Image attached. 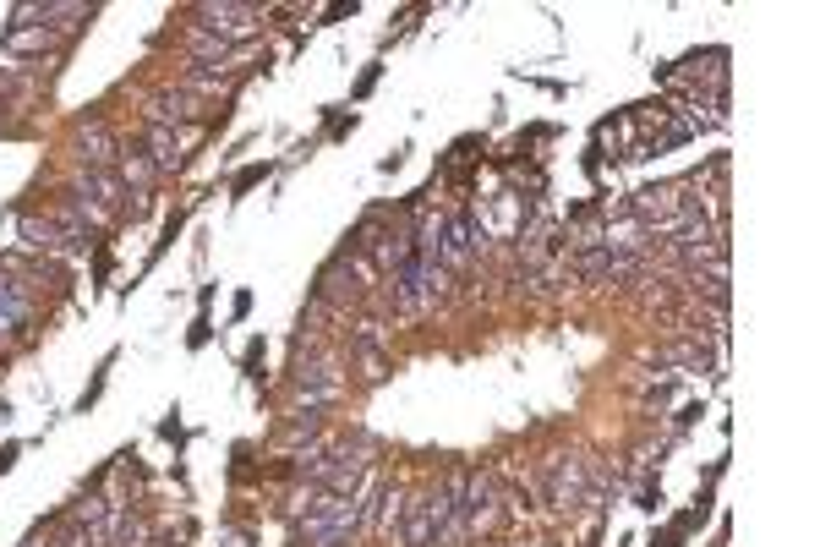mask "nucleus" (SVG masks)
<instances>
[{"instance_id": "nucleus-7", "label": "nucleus", "mask_w": 820, "mask_h": 547, "mask_svg": "<svg viewBox=\"0 0 820 547\" xmlns=\"http://www.w3.org/2000/svg\"><path fill=\"white\" fill-rule=\"evenodd\" d=\"M268 176H274V165H246L241 176L230 181V197H246V192H252V186H263Z\"/></svg>"}, {"instance_id": "nucleus-9", "label": "nucleus", "mask_w": 820, "mask_h": 547, "mask_svg": "<svg viewBox=\"0 0 820 547\" xmlns=\"http://www.w3.org/2000/svg\"><path fill=\"white\" fill-rule=\"evenodd\" d=\"M241 372H246V378H252V383H263V340H252V345H246V356H241Z\"/></svg>"}, {"instance_id": "nucleus-3", "label": "nucleus", "mask_w": 820, "mask_h": 547, "mask_svg": "<svg viewBox=\"0 0 820 547\" xmlns=\"http://www.w3.org/2000/svg\"><path fill=\"white\" fill-rule=\"evenodd\" d=\"M77 159H82V170L115 165V137H110V126H104V115H88V121L77 126Z\"/></svg>"}, {"instance_id": "nucleus-1", "label": "nucleus", "mask_w": 820, "mask_h": 547, "mask_svg": "<svg viewBox=\"0 0 820 547\" xmlns=\"http://www.w3.org/2000/svg\"><path fill=\"white\" fill-rule=\"evenodd\" d=\"M542 487H547V504H553V509H580L585 498H591V482H585V460H574V455L547 460Z\"/></svg>"}, {"instance_id": "nucleus-2", "label": "nucleus", "mask_w": 820, "mask_h": 547, "mask_svg": "<svg viewBox=\"0 0 820 547\" xmlns=\"http://www.w3.org/2000/svg\"><path fill=\"white\" fill-rule=\"evenodd\" d=\"M72 192H77V197H82V203H88L99 219H104V214H121V208H126V197H132V192H126V181L115 176V170H82Z\"/></svg>"}, {"instance_id": "nucleus-6", "label": "nucleus", "mask_w": 820, "mask_h": 547, "mask_svg": "<svg viewBox=\"0 0 820 547\" xmlns=\"http://www.w3.org/2000/svg\"><path fill=\"white\" fill-rule=\"evenodd\" d=\"M115 176H121L126 186H137V192H148V186L159 181V170H154V159H148L143 148H132V154H121V165H115Z\"/></svg>"}, {"instance_id": "nucleus-14", "label": "nucleus", "mask_w": 820, "mask_h": 547, "mask_svg": "<svg viewBox=\"0 0 820 547\" xmlns=\"http://www.w3.org/2000/svg\"><path fill=\"white\" fill-rule=\"evenodd\" d=\"M17 455H22L17 444H0V471H11V460H17Z\"/></svg>"}, {"instance_id": "nucleus-11", "label": "nucleus", "mask_w": 820, "mask_h": 547, "mask_svg": "<svg viewBox=\"0 0 820 547\" xmlns=\"http://www.w3.org/2000/svg\"><path fill=\"white\" fill-rule=\"evenodd\" d=\"M339 17H356V0H339V6L323 11V22H339Z\"/></svg>"}, {"instance_id": "nucleus-12", "label": "nucleus", "mask_w": 820, "mask_h": 547, "mask_svg": "<svg viewBox=\"0 0 820 547\" xmlns=\"http://www.w3.org/2000/svg\"><path fill=\"white\" fill-rule=\"evenodd\" d=\"M350 126H356V115H334V121H328V137H345Z\"/></svg>"}, {"instance_id": "nucleus-5", "label": "nucleus", "mask_w": 820, "mask_h": 547, "mask_svg": "<svg viewBox=\"0 0 820 547\" xmlns=\"http://www.w3.org/2000/svg\"><path fill=\"white\" fill-rule=\"evenodd\" d=\"M143 154L154 159V170L164 176V170L181 165V137H175L170 126H143Z\"/></svg>"}, {"instance_id": "nucleus-4", "label": "nucleus", "mask_w": 820, "mask_h": 547, "mask_svg": "<svg viewBox=\"0 0 820 547\" xmlns=\"http://www.w3.org/2000/svg\"><path fill=\"white\" fill-rule=\"evenodd\" d=\"M192 121V93H154V99H148V126H186Z\"/></svg>"}, {"instance_id": "nucleus-8", "label": "nucleus", "mask_w": 820, "mask_h": 547, "mask_svg": "<svg viewBox=\"0 0 820 547\" xmlns=\"http://www.w3.org/2000/svg\"><path fill=\"white\" fill-rule=\"evenodd\" d=\"M110 362H115V356H104V362H99V378H93L88 389H82L77 411H88V405H93V400H99V394H104V383H110Z\"/></svg>"}, {"instance_id": "nucleus-13", "label": "nucleus", "mask_w": 820, "mask_h": 547, "mask_svg": "<svg viewBox=\"0 0 820 547\" xmlns=\"http://www.w3.org/2000/svg\"><path fill=\"white\" fill-rule=\"evenodd\" d=\"M378 72H383V66H367V72H361V83H356V99H361V93H372V83H378Z\"/></svg>"}, {"instance_id": "nucleus-10", "label": "nucleus", "mask_w": 820, "mask_h": 547, "mask_svg": "<svg viewBox=\"0 0 820 547\" xmlns=\"http://www.w3.org/2000/svg\"><path fill=\"white\" fill-rule=\"evenodd\" d=\"M186 345H192V351H203V345H208V318H197V323H192V334H186Z\"/></svg>"}]
</instances>
